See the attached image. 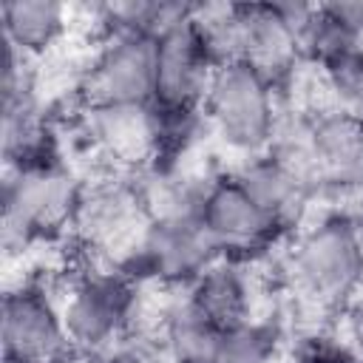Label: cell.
<instances>
[{
	"label": "cell",
	"mask_w": 363,
	"mask_h": 363,
	"mask_svg": "<svg viewBox=\"0 0 363 363\" xmlns=\"http://www.w3.org/2000/svg\"><path fill=\"white\" fill-rule=\"evenodd\" d=\"M278 88L247 62H224L213 71L201 116L235 153L258 156L278 136Z\"/></svg>",
	"instance_id": "1"
},
{
	"label": "cell",
	"mask_w": 363,
	"mask_h": 363,
	"mask_svg": "<svg viewBox=\"0 0 363 363\" xmlns=\"http://www.w3.org/2000/svg\"><path fill=\"white\" fill-rule=\"evenodd\" d=\"M82 187L54 159L11 167L3 184V233L6 244L48 238L74 227Z\"/></svg>",
	"instance_id": "2"
},
{
	"label": "cell",
	"mask_w": 363,
	"mask_h": 363,
	"mask_svg": "<svg viewBox=\"0 0 363 363\" xmlns=\"http://www.w3.org/2000/svg\"><path fill=\"white\" fill-rule=\"evenodd\" d=\"M289 269L295 286L320 306H349L363 284V261L354 244L352 218L335 213L309 227L292 247Z\"/></svg>",
	"instance_id": "3"
},
{
	"label": "cell",
	"mask_w": 363,
	"mask_h": 363,
	"mask_svg": "<svg viewBox=\"0 0 363 363\" xmlns=\"http://www.w3.org/2000/svg\"><path fill=\"white\" fill-rule=\"evenodd\" d=\"M218 250L201 224L199 210L153 216L130 255L128 272L147 275L164 286H190L218 261Z\"/></svg>",
	"instance_id": "4"
},
{
	"label": "cell",
	"mask_w": 363,
	"mask_h": 363,
	"mask_svg": "<svg viewBox=\"0 0 363 363\" xmlns=\"http://www.w3.org/2000/svg\"><path fill=\"white\" fill-rule=\"evenodd\" d=\"M159 43L139 31H111L82 77L85 108L150 105Z\"/></svg>",
	"instance_id": "5"
},
{
	"label": "cell",
	"mask_w": 363,
	"mask_h": 363,
	"mask_svg": "<svg viewBox=\"0 0 363 363\" xmlns=\"http://www.w3.org/2000/svg\"><path fill=\"white\" fill-rule=\"evenodd\" d=\"M136 289L130 284V272L99 269L77 278L60 303L74 352H99L113 343L130 323Z\"/></svg>",
	"instance_id": "6"
},
{
	"label": "cell",
	"mask_w": 363,
	"mask_h": 363,
	"mask_svg": "<svg viewBox=\"0 0 363 363\" xmlns=\"http://www.w3.org/2000/svg\"><path fill=\"white\" fill-rule=\"evenodd\" d=\"M193 9V6H190ZM153 111L170 122H193L204 108V96L216 71L204 43L199 40L190 14L170 26L159 40Z\"/></svg>",
	"instance_id": "7"
},
{
	"label": "cell",
	"mask_w": 363,
	"mask_h": 363,
	"mask_svg": "<svg viewBox=\"0 0 363 363\" xmlns=\"http://www.w3.org/2000/svg\"><path fill=\"white\" fill-rule=\"evenodd\" d=\"M199 216L218 255L230 261L264 252L284 233V227L267 210H261V204L238 184L233 173L204 184Z\"/></svg>",
	"instance_id": "8"
},
{
	"label": "cell",
	"mask_w": 363,
	"mask_h": 363,
	"mask_svg": "<svg viewBox=\"0 0 363 363\" xmlns=\"http://www.w3.org/2000/svg\"><path fill=\"white\" fill-rule=\"evenodd\" d=\"M74 346L60 303L40 284H20L3 298L6 363H68Z\"/></svg>",
	"instance_id": "9"
},
{
	"label": "cell",
	"mask_w": 363,
	"mask_h": 363,
	"mask_svg": "<svg viewBox=\"0 0 363 363\" xmlns=\"http://www.w3.org/2000/svg\"><path fill=\"white\" fill-rule=\"evenodd\" d=\"M235 62H247L275 88L292 77L301 57L298 28L284 17L278 3H233Z\"/></svg>",
	"instance_id": "10"
},
{
	"label": "cell",
	"mask_w": 363,
	"mask_h": 363,
	"mask_svg": "<svg viewBox=\"0 0 363 363\" xmlns=\"http://www.w3.org/2000/svg\"><path fill=\"white\" fill-rule=\"evenodd\" d=\"M88 133L119 167H145L162 159V122L153 105L88 108Z\"/></svg>",
	"instance_id": "11"
},
{
	"label": "cell",
	"mask_w": 363,
	"mask_h": 363,
	"mask_svg": "<svg viewBox=\"0 0 363 363\" xmlns=\"http://www.w3.org/2000/svg\"><path fill=\"white\" fill-rule=\"evenodd\" d=\"M303 139L320 184L343 190L363 179V119L346 111L320 108L303 125Z\"/></svg>",
	"instance_id": "12"
},
{
	"label": "cell",
	"mask_w": 363,
	"mask_h": 363,
	"mask_svg": "<svg viewBox=\"0 0 363 363\" xmlns=\"http://www.w3.org/2000/svg\"><path fill=\"white\" fill-rule=\"evenodd\" d=\"M233 176L261 204V210H267L284 230L298 218L306 196L312 193L303 184V179L272 150L250 156Z\"/></svg>",
	"instance_id": "13"
},
{
	"label": "cell",
	"mask_w": 363,
	"mask_h": 363,
	"mask_svg": "<svg viewBox=\"0 0 363 363\" xmlns=\"http://www.w3.org/2000/svg\"><path fill=\"white\" fill-rule=\"evenodd\" d=\"M184 298L224 332L250 323V286L238 264L230 258H218L207 267L187 286Z\"/></svg>",
	"instance_id": "14"
},
{
	"label": "cell",
	"mask_w": 363,
	"mask_h": 363,
	"mask_svg": "<svg viewBox=\"0 0 363 363\" xmlns=\"http://www.w3.org/2000/svg\"><path fill=\"white\" fill-rule=\"evenodd\" d=\"M0 20L3 40L31 60L45 54L68 28L65 6L54 0H6Z\"/></svg>",
	"instance_id": "15"
},
{
	"label": "cell",
	"mask_w": 363,
	"mask_h": 363,
	"mask_svg": "<svg viewBox=\"0 0 363 363\" xmlns=\"http://www.w3.org/2000/svg\"><path fill=\"white\" fill-rule=\"evenodd\" d=\"M224 340L210 318H204L187 298L176 301L162 318V343L170 363H216Z\"/></svg>",
	"instance_id": "16"
},
{
	"label": "cell",
	"mask_w": 363,
	"mask_h": 363,
	"mask_svg": "<svg viewBox=\"0 0 363 363\" xmlns=\"http://www.w3.org/2000/svg\"><path fill=\"white\" fill-rule=\"evenodd\" d=\"M216 363H275V332L252 320L224 332Z\"/></svg>",
	"instance_id": "17"
},
{
	"label": "cell",
	"mask_w": 363,
	"mask_h": 363,
	"mask_svg": "<svg viewBox=\"0 0 363 363\" xmlns=\"http://www.w3.org/2000/svg\"><path fill=\"white\" fill-rule=\"evenodd\" d=\"M326 6L352 31V37L357 40V45L363 48V0H357V3H326Z\"/></svg>",
	"instance_id": "18"
},
{
	"label": "cell",
	"mask_w": 363,
	"mask_h": 363,
	"mask_svg": "<svg viewBox=\"0 0 363 363\" xmlns=\"http://www.w3.org/2000/svg\"><path fill=\"white\" fill-rule=\"evenodd\" d=\"M346 323H349L352 352L363 363V298H352V303L346 306Z\"/></svg>",
	"instance_id": "19"
},
{
	"label": "cell",
	"mask_w": 363,
	"mask_h": 363,
	"mask_svg": "<svg viewBox=\"0 0 363 363\" xmlns=\"http://www.w3.org/2000/svg\"><path fill=\"white\" fill-rule=\"evenodd\" d=\"M303 363H360L354 357V352L349 349H337V346H318L306 354Z\"/></svg>",
	"instance_id": "20"
},
{
	"label": "cell",
	"mask_w": 363,
	"mask_h": 363,
	"mask_svg": "<svg viewBox=\"0 0 363 363\" xmlns=\"http://www.w3.org/2000/svg\"><path fill=\"white\" fill-rule=\"evenodd\" d=\"M340 193H343V199L349 201V210H343V213H346V216H357V218H363V179H357L354 184L343 187Z\"/></svg>",
	"instance_id": "21"
},
{
	"label": "cell",
	"mask_w": 363,
	"mask_h": 363,
	"mask_svg": "<svg viewBox=\"0 0 363 363\" xmlns=\"http://www.w3.org/2000/svg\"><path fill=\"white\" fill-rule=\"evenodd\" d=\"M352 218V233H354V244H357V252H360V261H363V218L357 216H349Z\"/></svg>",
	"instance_id": "22"
},
{
	"label": "cell",
	"mask_w": 363,
	"mask_h": 363,
	"mask_svg": "<svg viewBox=\"0 0 363 363\" xmlns=\"http://www.w3.org/2000/svg\"><path fill=\"white\" fill-rule=\"evenodd\" d=\"M108 363H145V360L136 357V354H116V357H111Z\"/></svg>",
	"instance_id": "23"
}]
</instances>
